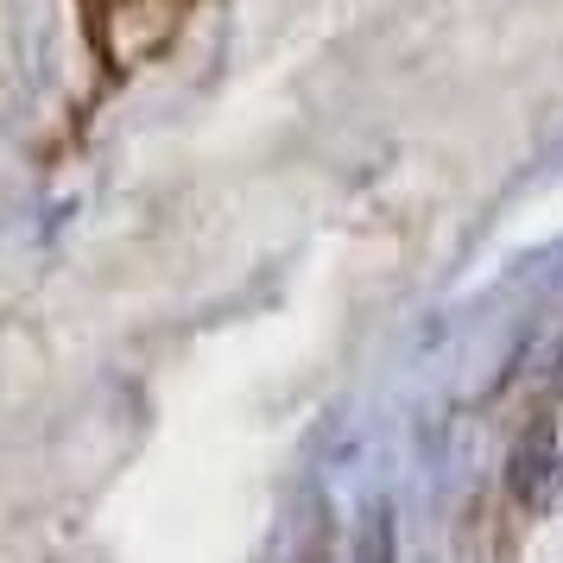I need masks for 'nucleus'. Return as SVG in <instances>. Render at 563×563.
<instances>
[{"label": "nucleus", "instance_id": "2", "mask_svg": "<svg viewBox=\"0 0 563 563\" xmlns=\"http://www.w3.org/2000/svg\"><path fill=\"white\" fill-rule=\"evenodd\" d=\"M355 563H393V519H386V512H374V526H367V538H361Z\"/></svg>", "mask_w": 563, "mask_h": 563}, {"label": "nucleus", "instance_id": "1", "mask_svg": "<svg viewBox=\"0 0 563 563\" xmlns=\"http://www.w3.org/2000/svg\"><path fill=\"white\" fill-rule=\"evenodd\" d=\"M507 487H512V500H519L526 512H544L551 500H558V450H551L544 437H532V443L512 456Z\"/></svg>", "mask_w": 563, "mask_h": 563}]
</instances>
